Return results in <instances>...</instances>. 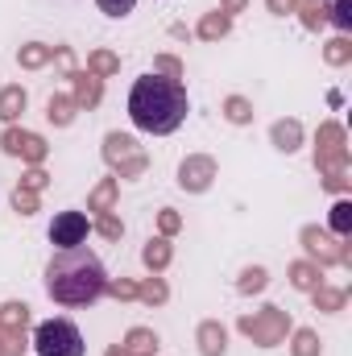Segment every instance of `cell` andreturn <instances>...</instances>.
Instances as JSON below:
<instances>
[{
    "label": "cell",
    "mask_w": 352,
    "mask_h": 356,
    "mask_svg": "<svg viewBox=\"0 0 352 356\" xmlns=\"http://www.w3.org/2000/svg\"><path fill=\"white\" fill-rule=\"evenodd\" d=\"M108 286V273L99 266V257L75 245V249H58L46 266V294L58 307H91Z\"/></svg>",
    "instance_id": "obj_1"
},
{
    "label": "cell",
    "mask_w": 352,
    "mask_h": 356,
    "mask_svg": "<svg viewBox=\"0 0 352 356\" xmlns=\"http://www.w3.org/2000/svg\"><path fill=\"white\" fill-rule=\"evenodd\" d=\"M191 112V99L186 88L175 79H162V75H141L133 91H129V120L141 129V133H154V137H166L175 133L178 124L186 120Z\"/></svg>",
    "instance_id": "obj_2"
},
{
    "label": "cell",
    "mask_w": 352,
    "mask_h": 356,
    "mask_svg": "<svg viewBox=\"0 0 352 356\" xmlns=\"http://www.w3.org/2000/svg\"><path fill=\"white\" fill-rule=\"evenodd\" d=\"M315 166L323 170L328 191H344L349 186V145H344V129L340 124H319L315 133Z\"/></svg>",
    "instance_id": "obj_3"
},
{
    "label": "cell",
    "mask_w": 352,
    "mask_h": 356,
    "mask_svg": "<svg viewBox=\"0 0 352 356\" xmlns=\"http://www.w3.org/2000/svg\"><path fill=\"white\" fill-rule=\"evenodd\" d=\"M33 353L38 356H83L88 344H83V332L71 319H46L33 332Z\"/></svg>",
    "instance_id": "obj_4"
},
{
    "label": "cell",
    "mask_w": 352,
    "mask_h": 356,
    "mask_svg": "<svg viewBox=\"0 0 352 356\" xmlns=\"http://www.w3.org/2000/svg\"><path fill=\"white\" fill-rule=\"evenodd\" d=\"M104 162L112 166V178H141L150 170L145 149H141L129 133H108V137H104Z\"/></svg>",
    "instance_id": "obj_5"
},
{
    "label": "cell",
    "mask_w": 352,
    "mask_h": 356,
    "mask_svg": "<svg viewBox=\"0 0 352 356\" xmlns=\"http://www.w3.org/2000/svg\"><path fill=\"white\" fill-rule=\"evenodd\" d=\"M237 327H241L253 344L278 348V344L286 340V332H290V311H282V307H262V311H253V315H241Z\"/></svg>",
    "instance_id": "obj_6"
},
{
    "label": "cell",
    "mask_w": 352,
    "mask_h": 356,
    "mask_svg": "<svg viewBox=\"0 0 352 356\" xmlns=\"http://www.w3.org/2000/svg\"><path fill=\"white\" fill-rule=\"evenodd\" d=\"M0 149H4L8 158H21V162H29V166H42V162H46V154H50V145H46V137H42V133L17 129V124H8V129H4V137H0Z\"/></svg>",
    "instance_id": "obj_7"
},
{
    "label": "cell",
    "mask_w": 352,
    "mask_h": 356,
    "mask_svg": "<svg viewBox=\"0 0 352 356\" xmlns=\"http://www.w3.org/2000/svg\"><path fill=\"white\" fill-rule=\"evenodd\" d=\"M303 249H307V257L315 261V266H349V249L340 245V241H332L323 228H315V224H307L303 228Z\"/></svg>",
    "instance_id": "obj_8"
},
{
    "label": "cell",
    "mask_w": 352,
    "mask_h": 356,
    "mask_svg": "<svg viewBox=\"0 0 352 356\" xmlns=\"http://www.w3.org/2000/svg\"><path fill=\"white\" fill-rule=\"evenodd\" d=\"M91 232V220L83 211H58L54 216V224H50V245H58V249H75V245H83Z\"/></svg>",
    "instance_id": "obj_9"
},
{
    "label": "cell",
    "mask_w": 352,
    "mask_h": 356,
    "mask_svg": "<svg viewBox=\"0 0 352 356\" xmlns=\"http://www.w3.org/2000/svg\"><path fill=\"white\" fill-rule=\"evenodd\" d=\"M211 182H216V158H207V154H191V158L178 162V186H182V191L203 195Z\"/></svg>",
    "instance_id": "obj_10"
},
{
    "label": "cell",
    "mask_w": 352,
    "mask_h": 356,
    "mask_svg": "<svg viewBox=\"0 0 352 356\" xmlns=\"http://www.w3.org/2000/svg\"><path fill=\"white\" fill-rule=\"evenodd\" d=\"M75 79V88H71V99L79 104V108H99V99H104V79L99 75H91V71H75L71 75Z\"/></svg>",
    "instance_id": "obj_11"
},
{
    "label": "cell",
    "mask_w": 352,
    "mask_h": 356,
    "mask_svg": "<svg viewBox=\"0 0 352 356\" xmlns=\"http://www.w3.org/2000/svg\"><path fill=\"white\" fill-rule=\"evenodd\" d=\"M195 344H199V353H203V356H224V353H228V332H224V323H216V319L199 323Z\"/></svg>",
    "instance_id": "obj_12"
},
{
    "label": "cell",
    "mask_w": 352,
    "mask_h": 356,
    "mask_svg": "<svg viewBox=\"0 0 352 356\" xmlns=\"http://www.w3.org/2000/svg\"><path fill=\"white\" fill-rule=\"evenodd\" d=\"M116 195H120V178H99L88 195V211H95V216L116 211Z\"/></svg>",
    "instance_id": "obj_13"
},
{
    "label": "cell",
    "mask_w": 352,
    "mask_h": 356,
    "mask_svg": "<svg viewBox=\"0 0 352 356\" xmlns=\"http://www.w3.org/2000/svg\"><path fill=\"white\" fill-rule=\"evenodd\" d=\"M75 112H79V104L71 99V91H54V95L46 99V116H50V124H54V129L75 124Z\"/></svg>",
    "instance_id": "obj_14"
},
{
    "label": "cell",
    "mask_w": 352,
    "mask_h": 356,
    "mask_svg": "<svg viewBox=\"0 0 352 356\" xmlns=\"http://www.w3.org/2000/svg\"><path fill=\"white\" fill-rule=\"evenodd\" d=\"M170 257H175L170 236H150L145 249H141V261H145V269H154V273H162V269L170 266Z\"/></svg>",
    "instance_id": "obj_15"
},
{
    "label": "cell",
    "mask_w": 352,
    "mask_h": 356,
    "mask_svg": "<svg viewBox=\"0 0 352 356\" xmlns=\"http://www.w3.org/2000/svg\"><path fill=\"white\" fill-rule=\"evenodd\" d=\"M269 141H273V149L294 154V149L303 145V124H298V120H278V124L269 129Z\"/></svg>",
    "instance_id": "obj_16"
},
{
    "label": "cell",
    "mask_w": 352,
    "mask_h": 356,
    "mask_svg": "<svg viewBox=\"0 0 352 356\" xmlns=\"http://www.w3.org/2000/svg\"><path fill=\"white\" fill-rule=\"evenodd\" d=\"M25 104H29L25 88H21V83H8V88L0 91V120H4V124H13V120L25 112Z\"/></svg>",
    "instance_id": "obj_17"
},
{
    "label": "cell",
    "mask_w": 352,
    "mask_h": 356,
    "mask_svg": "<svg viewBox=\"0 0 352 356\" xmlns=\"http://www.w3.org/2000/svg\"><path fill=\"white\" fill-rule=\"evenodd\" d=\"M120 348L129 356H154L158 353V332H150V327H129V336H125Z\"/></svg>",
    "instance_id": "obj_18"
},
{
    "label": "cell",
    "mask_w": 352,
    "mask_h": 356,
    "mask_svg": "<svg viewBox=\"0 0 352 356\" xmlns=\"http://www.w3.org/2000/svg\"><path fill=\"white\" fill-rule=\"evenodd\" d=\"M290 286L311 294L315 286H323V266H315V261H294V266H290Z\"/></svg>",
    "instance_id": "obj_19"
},
{
    "label": "cell",
    "mask_w": 352,
    "mask_h": 356,
    "mask_svg": "<svg viewBox=\"0 0 352 356\" xmlns=\"http://www.w3.org/2000/svg\"><path fill=\"white\" fill-rule=\"evenodd\" d=\"M228 29H232V17L216 8V13H207V17L199 21V29H195V33H199L203 42H220V38H228Z\"/></svg>",
    "instance_id": "obj_20"
},
{
    "label": "cell",
    "mask_w": 352,
    "mask_h": 356,
    "mask_svg": "<svg viewBox=\"0 0 352 356\" xmlns=\"http://www.w3.org/2000/svg\"><path fill=\"white\" fill-rule=\"evenodd\" d=\"M50 58H54V46H46V42H29V46L17 50V63H21L25 71H42Z\"/></svg>",
    "instance_id": "obj_21"
},
{
    "label": "cell",
    "mask_w": 352,
    "mask_h": 356,
    "mask_svg": "<svg viewBox=\"0 0 352 356\" xmlns=\"http://www.w3.org/2000/svg\"><path fill=\"white\" fill-rule=\"evenodd\" d=\"M29 327V307L25 302H4L0 307V332H25Z\"/></svg>",
    "instance_id": "obj_22"
},
{
    "label": "cell",
    "mask_w": 352,
    "mask_h": 356,
    "mask_svg": "<svg viewBox=\"0 0 352 356\" xmlns=\"http://www.w3.org/2000/svg\"><path fill=\"white\" fill-rule=\"evenodd\" d=\"M224 120H228V124H249V120H253V99L228 95V99H224Z\"/></svg>",
    "instance_id": "obj_23"
},
{
    "label": "cell",
    "mask_w": 352,
    "mask_h": 356,
    "mask_svg": "<svg viewBox=\"0 0 352 356\" xmlns=\"http://www.w3.org/2000/svg\"><path fill=\"white\" fill-rule=\"evenodd\" d=\"M88 71L91 75H99V79H108V75L120 71V58H116L112 50H91L88 54Z\"/></svg>",
    "instance_id": "obj_24"
},
{
    "label": "cell",
    "mask_w": 352,
    "mask_h": 356,
    "mask_svg": "<svg viewBox=\"0 0 352 356\" xmlns=\"http://www.w3.org/2000/svg\"><path fill=\"white\" fill-rule=\"evenodd\" d=\"M311 298H315V307H319V311L336 315V311L344 307V298H349V294H344V290H332V286H315V290H311Z\"/></svg>",
    "instance_id": "obj_25"
},
{
    "label": "cell",
    "mask_w": 352,
    "mask_h": 356,
    "mask_svg": "<svg viewBox=\"0 0 352 356\" xmlns=\"http://www.w3.org/2000/svg\"><path fill=\"white\" fill-rule=\"evenodd\" d=\"M137 298H141V302H150V307H162V302L170 298V290H166V282H162V277H150V282H141V286H137Z\"/></svg>",
    "instance_id": "obj_26"
},
{
    "label": "cell",
    "mask_w": 352,
    "mask_h": 356,
    "mask_svg": "<svg viewBox=\"0 0 352 356\" xmlns=\"http://www.w3.org/2000/svg\"><path fill=\"white\" fill-rule=\"evenodd\" d=\"M265 286H269V273H265L262 266H249L245 273H241V282H237L241 294H262Z\"/></svg>",
    "instance_id": "obj_27"
},
{
    "label": "cell",
    "mask_w": 352,
    "mask_h": 356,
    "mask_svg": "<svg viewBox=\"0 0 352 356\" xmlns=\"http://www.w3.org/2000/svg\"><path fill=\"white\" fill-rule=\"evenodd\" d=\"M294 13H303V25H307V29L328 25V8H323L319 0H298V8H294Z\"/></svg>",
    "instance_id": "obj_28"
},
{
    "label": "cell",
    "mask_w": 352,
    "mask_h": 356,
    "mask_svg": "<svg viewBox=\"0 0 352 356\" xmlns=\"http://www.w3.org/2000/svg\"><path fill=\"white\" fill-rule=\"evenodd\" d=\"M290 356H319V336L311 327H298L294 332V344H290Z\"/></svg>",
    "instance_id": "obj_29"
},
{
    "label": "cell",
    "mask_w": 352,
    "mask_h": 356,
    "mask_svg": "<svg viewBox=\"0 0 352 356\" xmlns=\"http://www.w3.org/2000/svg\"><path fill=\"white\" fill-rule=\"evenodd\" d=\"M91 228H95L104 241H120V236H125V224L116 220V211H104V216H95V224H91Z\"/></svg>",
    "instance_id": "obj_30"
},
{
    "label": "cell",
    "mask_w": 352,
    "mask_h": 356,
    "mask_svg": "<svg viewBox=\"0 0 352 356\" xmlns=\"http://www.w3.org/2000/svg\"><path fill=\"white\" fill-rule=\"evenodd\" d=\"M332 232L336 236H349L352 232V203L349 199H336V207H332Z\"/></svg>",
    "instance_id": "obj_31"
},
{
    "label": "cell",
    "mask_w": 352,
    "mask_h": 356,
    "mask_svg": "<svg viewBox=\"0 0 352 356\" xmlns=\"http://www.w3.org/2000/svg\"><path fill=\"white\" fill-rule=\"evenodd\" d=\"M323 58H328L332 67H344V63L352 58V46H349V38H332V42H328V50H323Z\"/></svg>",
    "instance_id": "obj_32"
},
{
    "label": "cell",
    "mask_w": 352,
    "mask_h": 356,
    "mask_svg": "<svg viewBox=\"0 0 352 356\" xmlns=\"http://www.w3.org/2000/svg\"><path fill=\"white\" fill-rule=\"evenodd\" d=\"M154 75H162V79H182V63H178L175 54H158L154 58Z\"/></svg>",
    "instance_id": "obj_33"
},
{
    "label": "cell",
    "mask_w": 352,
    "mask_h": 356,
    "mask_svg": "<svg viewBox=\"0 0 352 356\" xmlns=\"http://www.w3.org/2000/svg\"><path fill=\"white\" fill-rule=\"evenodd\" d=\"M328 21H332L336 29H344V33H349V29H352V0H336V4L328 8Z\"/></svg>",
    "instance_id": "obj_34"
},
{
    "label": "cell",
    "mask_w": 352,
    "mask_h": 356,
    "mask_svg": "<svg viewBox=\"0 0 352 356\" xmlns=\"http://www.w3.org/2000/svg\"><path fill=\"white\" fill-rule=\"evenodd\" d=\"M38 203H42V199H38V191H25V186H17V191H13V207H17L21 216H33V211H38Z\"/></svg>",
    "instance_id": "obj_35"
},
{
    "label": "cell",
    "mask_w": 352,
    "mask_h": 356,
    "mask_svg": "<svg viewBox=\"0 0 352 356\" xmlns=\"http://www.w3.org/2000/svg\"><path fill=\"white\" fill-rule=\"evenodd\" d=\"M95 8H99L104 17H129V13L137 8V0H95Z\"/></svg>",
    "instance_id": "obj_36"
},
{
    "label": "cell",
    "mask_w": 352,
    "mask_h": 356,
    "mask_svg": "<svg viewBox=\"0 0 352 356\" xmlns=\"http://www.w3.org/2000/svg\"><path fill=\"white\" fill-rule=\"evenodd\" d=\"M46 182H50V175H46L42 166H29V170H25V178H21L17 186H25V191H38V195H42V191H46Z\"/></svg>",
    "instance_id": "obj_37"
},
{
    "label": "cell",
    "mask_w": 352,
    "mask_h": 356,
    "mask_svg": "<svg viewBox=\"0 0 352 356\" xmlns=\"http://www.w3.org/2000/svg\"><path fill=\"white\" fill-rule=\"evenodd\" d=\"M158 228H162V236H175L178 228H182V216H178L175 207H162L158 211Z\"/></svg>",
    "instance_id": "obj_38"
},
{
    "label": "cell",
    "mask_w": 352,
    "mask_h": 356,
    "mask_svg": "<svg viewBox=\"0 0 352 356\" xmlns=\"http://www.w3.org/2000/svg\"><path fill=\"white\" fill-rule=\"evenodd\" d=\"M104 294H112V298H137V286L120 277V282H108V286H104Z\"/></svg>",
    "instance_id": "obj_39"
},
{
    "label": "cell",
    "mask_w": 352,
    "mask_h": 356,
    "mask_svg": "<svg viewBox=\"0 0 352 356\" xmlns=\"http://www.w3.org/2000/svg\"><path fill=\"white\" fill-rule=\"evenodd\" d=\"M265 8H269L273 17H290V13L298 8V0H265Z\"/></svg>",
    "instance_id": "obj_40"
},
{
    "label": "cell",
    "mask_w": 352,
    "mask_h": 356,
    "mask_svg": "<svg viewBox=\"0 0 352 356\" xmlns=\"http://www.w3.org/2000/svg\"><path fill=\"white\" fill-rule=\"evenodd\" d=\"M245 8H249V0H220V13H228V17L232 13H245Z\"/></svg>",
    "instance_id": "obj_41"
},
{
    "label": "cell",
    "mask_w": 352,
    "mask_h": 356,
    "mask_svg": "<svg viewBox=\"0 0 352 356\" xmlns=\"http://www.w3.org/2000/svg\"><path fill=\"white\" fill-rule=\"evenodd\" d=\"M108 356H129V353H125L120 344H112V348H108Z\"/></svg>",
    "instance_id": "obj_42"
},
{
    "label": "cell",
    "mask_w": 352,
    "mask_h": 356,
    "mask_svg": "<svg viewBox=\"0 0 352 356\" xmlns=\"http://www.w3.org/2000/svg\"><path fill=\"white\" fill-rule=\"evenodd\" d=\"M0 356H4V344H0Z\"/></svg>",
    "instance_id": "obj_43"
}]
</instances>
